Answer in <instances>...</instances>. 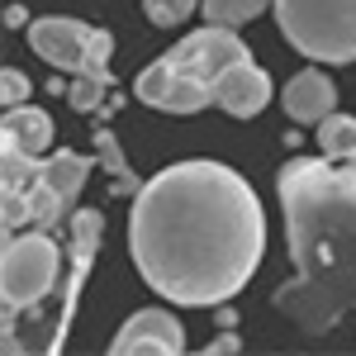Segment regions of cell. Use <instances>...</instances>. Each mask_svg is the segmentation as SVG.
I'll list each match as a JSON object with an SVG mask.
<instances>
[{"mask_svg":"<svg viewBox=\"0 0 356 356\" xmlns=\"http://www.w3.org/2000/svg\"><path fill=\"white\" fill-rule=\"evenodd\" d=\"M129 252L147 290L181 309H219L261 266L266 214L233 166L176 162L143 181L129 214Z\"/></svg>","mask_w":356,"mask_h":356,"instance_id":"1","label":"cell"},{"mask_svg":"<svg viewBox=\"0 0 356 356\" xmlns=\"http://www.w3.org/2000/svg\"><path fill=\"white\" fill-rule=\"evenodd\" d=\"M295 280L280 285L275 309L323 332L356 309V166L332 157H290L275 176Z\"/></svg>","mask_w":356,"mask_h":356,"instance_id":"2","label":"cell"},{"mask_svg":"<svg viewBox=\"0 0 356 356\" xmlns=\"http://www.w3.org/2000/svg\"><path fill=\"white\" fill-rule=\"evenodd\" d=\"M275 24L309 62H356V0H275Z\"/></svg>","mask_w":356,"mask_h":356,"instance_id":"3","label":"cell"},{"mask_svg":"<svg viewBox=\"0 0 356 356\" xmlns=\"http://www.w3.org/2000/svg\"><path fill=\"white\" fill-rule=\"evenodd\" d=\"M57 266H62V247L48 228L29 233H10L5 252H0V300H5V318H15L19 309H33L53 295Z\"/></svg>","mask_w":356,"mask_h":356,"instance_id":"4","label":"cell"},{"mask_svg":"<svg viewBox=\"0 0 356 356\" xmlns=\"http://www.w3.org/2000/svg\"><path fill=\"white\" fill-rule=\"evenodd\" d=\"M247 43L233 33L228 24H204L195 29V33H186L176 48H166L162 62L171 67V72H181V76H195V81H219L228 67H238V62H247Z\"/></svg>","mask_w":356,"mask_h":356,"instance_id":"5","label":"cell"},{"mask_svg":"<svg viewBox=\"0 0 356 356\" xmlns=\"http://www.w3.org/2000/svg\"><path fill=\"white\" fill-rule=\"evenodd\" d=\"M134 95L143 100V105L166 110V114H195V110H204V105H214V86L171 72L162 57H157L152 67H143V72H138Z\"/></svg>","mask_w":356,"mask_h":356,"instance_id":"6","label":"cell"},{"mask_svg":"<svg viewBox=\"0 0 356 356\" xmlns=\"http://www.w3.org/2000/svg\"><path fill=\"white\" fill-rule=\"evenodd\" d=\"M90 33H95V24L67 19V15H43V19L29 24V48L43 57L48 67L76 76L86 62V48H90Z\"/></svg>","mask_w":356,"mask_h":356,"instance_id":"7","label":"cell"},{"mask_svg":"<svg viewBox=\"0 0 356 356\" xmlns=\"http://www.w3.org/2000/svg\"><path fill=\"white\" fill-rule=\"evenodd\" d=\"M100 233H105V214L100 209H81L76 219L67 223V243H72V271H67V300H62V314H57V332L53 342H48V352H57V342H62V332L72 323V314H76V295H81L86 275H90V261H95V247H100Z\"/></svg>","mask_w":356,"mask_h":356,"instance_id":"8","label":"cell"},{"mask_svg":"<svg viewBox=\"0 0 356 356\" xmlns=\"http://www.w3.org/2000/svg\"><path fill=\"white\" fill-rule=\"evenodd\" d=\"M110 352L114 356H129V352L176 356V352H186V328H181V318L166 314V309H143V314H134L124 328L114 332Z\"/></svg>","mask_w":356,"mask_h":356,"instance_id":"9","label":"cell"},{"mask_svg":"<svg viewBox=\"0 0 356 356\" xmlns=\"http://www.w3.org/2000/svg\"><path fill=\"white\" fill-rule=\"evenodd\" d=\"M214 105L228 110L233 119H257V114L271 105V76L247 57V62L228 67L219 81H214Z\"/></svg>","mask_w":356,"mask_h":356,"instance_id":"10","label":"cell"},{"mask_svg":"<svg viewBox=\"0 0 356 356\" xmlns=\"http://www.w3.org/2000/svg\"><path fill=\"white\" fill-rule=\"evenodd\" d=\"M280 105L290 114V124H323L337 105V90H332L328 72H318V67H304L295 72L290 81H285V95H280Z\"/></svg>","mask_w":356,"mask_h":356,"instance_id":"11","label":"cell"},{"mask_svg":"<svg viewBox=\"0 0 356 356\" xmlns=\"http://www.w3.org/2000/svg\"><path fill=\"white\" fill-rule=\"evenodd\" d=\"M0 134H5V147H24V152L43 157L53 147V119L43 110H33V105H15V110H5Z\"/></svg>","mask_w":356,"mask_h":356,"instance_id":"12","label":"cell"},{"mask_svg":"<svg viewBox=\"0 0 356 356\" xmlns=\"http://www.w3.org/2000/svg\"><path fill=\"white\" fill-rule=\"evenodd\" d=\"M86 176H90V157L72 152V147H57L43 157V186H53L67 204H76V195L86 191Z\"/></svg>","mask_w":356,"mask_h":356,"instance_id":"13","label":"cell"},{"mask_svg":"<svg viewBox=\"0 0 356 356\" xmlns=\"http://www.w3.org/2000/svg\"><path fill=\"white\" fill-rule=\"evenodd\" d=\"M318 147L332 162H352L356 157V119L352 114H328L318 124Z\"/></svg>","mask_w":356,"mask_h":356,"instance_id":"14","label":"cell"},{"mask_svg":"<svg viewBox=\"0 0 356 356\" xmlns=\"http://www.w3.org/2000/svg\"><path fill=\"white\" fill-rule=\"evenodd\" d=\"M5 191H33L43 181V157L24 152V147H5Z\"/></svg>","mask_w":356,"mask_h":356,"instance_id":"15","label":"cell"},{"mask_svg":"<svg viewBox=\"0 0 356 356\" xmlns=\"http://www.w3.org/2000/svg\"><path fill=\"white\" fill-rule=\"evenodd\" d=\"M266 5H275V0H200L204 19H209V24H228V29H238V24H247V19H257Z\"/></svg>","mask_w":356,"mask_h":356,"instance_id":"16","label":"cell"},{"mask_svg":"<svg viewBox=\"0 0 356 356\" xmlns=\"http://www.w3.org/2000/svg\"><path fill=\"white\" fill-rule=\"evenodd\" d=\"M29 209H33V228H48V233H57V228L67 223V209H72V204H67V200H62L53 186H43V181H38V186L29 191Z\"/></svg>","mask_w":356,"mask_h":356,"instance_id":"17","label":"cell"},{"mask_svg":"<svg viewBox=\"0 0 356 356\" xmlns=\"http://www.w3.org/2000/svg\"><path fill=\"white\" fill-rule=\"evenodd\" d=\"M95 152H100V162L110 166L114 186H119V191H124V195H138V191H143V186H138V176H134V171H129V162H124V152H119V143H114V134H110V129H105V124L95 129Z\"/></svg>","mask_w":356,"mask_h":356,"instance_id":"18","label":"cell"},{"mask_svg":"<svg viewBox=\"0 0 356 356\" xmlns=\"http://www.w3.org/2000/svg\"><path fill=\"white\" fill-rule=\"evenodd\" d=\"M110 53H114L110 29H95V33H90V48H86V62H81V72H76V76H100V81H114V76H110Z\"/></svg>","mask_w":356,"mask_h":356,"instance_id":"19","label":"cell"},{"mask_svg":"<svg viewBox=\"0 0 356 356\" xmlns=\"http://www.w3.org/2000/svg\"><path fill=\"white\" fill-rule=\"evenodd\" d=\"M105 95H110V81H100V76H76V81L67 86V100H72L76 114H95Z\"/></svg>","mask_w":356,"mask_h":356,"instance_id":"20","label":"cell"},{"mask_svg":"<svg viewBox=\"0 0 356 356\" xmlns=\"http://www.w3.org/2000/svg\"><path fill=\"white\" fill-rule=\"evenodd\" d=\"M195 10H200V0H143V15H147L152 24H162V29L186 24Z\"/></svg>","mask_w":356,"mask_h":356,"instance_id":"21","label":"cell"},{"mask_svg":"<svg viewBox=\"0 0 356 356\" xmlns=\"http://www.w3.org/2000/svg\"><path fill=\"white\" fill-rule=\"evenodd\" d=\"M29 95H33V81H29L19 67H5V72H0V100H5V110L29 105Z\"/></svg>","mask_w":356,"mask_h":356,"instance_id":"22","label":"cell"},{"mask_svg":"<svg viewBox=\"0 0 356 356\" xmlns=\"http://www.w3.org/2000/svg\"><path fill=\"white\" fill-rule=\"evenodd\" d=\"M204 352H209V356H233V352H243V342H238L233 332H219V337H214Z\"/></svg>","mask_w":356,"mask_h":356,"instance_id":"23","label":"cell"},{"mask_svg":"<svg viewBox=\"0 0 356 356\" xmlns=\"http://www.w3.org/2000/svg\"><path fill=\"white\" fill-rule=\"evenodd\" d=\"M24 24H29V15L19 5H10V10H5V29H24Z\"/></svg>","mask_w":356,"mask_h":356,"instance_id":"24","label":"cell"},{"mask_svg":"<svg viewBox=\"0 0 356 356\" xmlns=\"http://www.w3.org/2000/svg\"><path fill=\"white\" fill-rule=\"evenodd\" d=\"M352 166H356V157H352Z\"/></svg>","mask_w":356,"mask_h":356,"instance_id":"25","label":"cell"}]
</instances>
